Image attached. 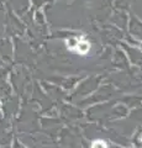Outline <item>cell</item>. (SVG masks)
Wrapping results in <instances>:
<instances>
[{"instance_id":"1","label":"cell","mask_w":142,"mask_h":148,"mask_svg":"<svg viewBox=\"0 0 142 148\" xmlns=\"http://www.w3.org/2000/svg\"><path fill=\"white\" fill-rule=\"evenodd\" d=\"M93 148H105V146L103 145V143H102V145L99 146V142H98V143H95V145L93 146Z\"/></svg>"}]
</instances>
